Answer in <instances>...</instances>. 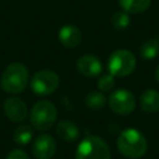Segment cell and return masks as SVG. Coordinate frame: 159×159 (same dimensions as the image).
Masks as SVG:
<instances>
[{
  "label": "cell",
  "mask_w": 159,
  "mask_h": 159,
  "mask_svg": "<svg viewBox=\"0 0 159 159\" xmlns=\"http://www.w3.org/2000/svg\"><path fill=\"white\" fill-rule=\"evenodd\" d=\"M120 7L128 14H139L145 11L152 0H118Z\"/></svg>",
  "instance_id": "5bb4252c"
},
{
  "label": "cell",
  "mask_w": 159,
  "mask_h": 159,
  "mask_svg": "<svg viewBox=\"0 0 159 159\" xmlns=\"http://www.w3.org/2000/svg\"><path fill=\"white\" fill-rule=\"evenodd\" d=\"M76 159H111V149L102 138L89 135L77 147Z\"/></svg>",
  "instance_id": "3957f363"
},
{
  "label": "cell",
  "mask_w": 159,
  "mask_h": 159,
  "mask_svg": "<svg viewBox=\"0 0 159 159\" xmlns=\"http://www.w3.org/2000/svg\"><path fill=\"white\" fill-rule=\"evenodd\" d=\"M147 139L137 129L123 130L117 139V148L122 155L129 159H139L147 152Z\"/></svg>",
  "instance_id": "6da1fadb"
},
{
  "label": "cell",
  "mask_w": 159,
  "mask_h": 159,
  "mask_svg": "<svg viewBox=\"0 0 159 159\" xmlns=\"http://www.w3.org/2000/svg\"><path fill=\"white\" fill-rule=\"evenodd\" d=\"M81 31L75 25H63L58 31V40L65 47H76L81 42Z\"/></svg>",
  "instance_id": "8fae6325"
},
{
  "label": "cell",
  "mask_w": 159,
  "mask_h": 159,
  "mask_svg": "<svg viewBox=\"0 0 159 159\" xmlns=\"http://www.w3.org/2000/svg\"><path fill=\"white\" fill-rule=\"evenodd\" d=\"M6 159H30V158H29V155L24 150H21V149H14V150H11L7 154Z\"/></svg>",
  "instance_id": "ffe728a7"
},
{
  "label": "cell",
  "mask_w": 159,
  "mask_h": 159,
  "mask_svg": "<svg viewBox=\"0 0 159 159\" xmlns=\"http://www.w3.org/2000/svg\"><path fill=\"white\" fill-rule=\"evenodd\" d=\"M4 112L12 122H22L27 116V107L19 97H10L4 103Z\"/></svg>",
  "instance_id": "9c48e42d"
},
{
  "label": "cell",
  "mask_w": 159,
  "mask_h": 159,
  "mask_svg": "<svg viewBox=\"0 0 159 159\" xmlns=\"http://www.w3.org/2000/svg\"><path fill=\"white\" fill-rule=\"evenodd\" d=\"M0 83L2 89L7 93H20L29 83V71L22 63H11L4 70Z\"/></svg>",
  "instance_id": "7a4b0ae2"
},
{
  "label": "cell",
  "mask_w": 159,
  "mask_h": 159,
  "mask_svg": "<svg viewBox=\"0 0 159 159\" xmlns=\"http://www.w3.org/2000/svg\"><path fill=\"white\" fill-rule=\"evenodd\" d=\"M84 102H86L87 107H89L92 109H99V108H102L106 104V97L101 92L92 91V92L86 94Z\"/></svg>",
  "instance_id": "e0dca14e"
},
{
  "label": "cell",
  "mask_w": 159,
  "mask_h": 159,
  "mask_svg": "<svg viewBox=\"0 0 159 159\" xmlns=\"http://www.w3.org/2000/svg\"><path fill=\"white\" fill-rule=\"evenodd\" d=\"M32 134H34V130L30 125L21 124L14 132V142L16 144H20V145H26L31 140Z\"/></svg>",
  "instance_id": "2e32d148"
},
{
  "label": "cell",
  "mask_w": 159,
  "mask_h": 159,
  "mask_svg": "<svg viewBox=\"0 0 159 159\" xmlns=\"http://www.w3.org/2000/svg\"><path fill=\"white\" fill-rule=\"evenodd\" d=\"M155 78L158 81V83H159V66L157 67V71H155Z\"/></svg>",
  "instance_id": "44dd1931"
},
{
  "label": "cell",
  "mask_w": 159,
  "mask_h": 159,
  "mask_svg": "<svg viewBox=\"0 0 159 159\" xmlns=\"http://www.w3.org/2000/svg\"><path fill=\"white\" fill-rule=\"evenodd\" d=\"M109 108L120 116L129 114L135 108V98L134 94L127 89H118L113 92L108 98Z\"/></svg>",
  "instance_id": "52a82bcc"
},
{
  "label": "cell",
  "mask_w": 159,
  "mask_h": 159,
  "mask_svg": "<svg viewBox=\"0 0 159 159\" xmlns=\"http://www.w3.org/2000/svg\"><path fill=\"white\" fill-rule=\"evenodd\" d=\"M77 70L83 76L94 77L102 72V63L99 58H97L94 55L87 53V55L81 56L77 60Z\"/></svg>",
  "instance_id": "30bf717a"
},
{
  "label": "cell",
  "mask_w": 159,
  "mask_h": 159,
  "mask_svg": "<svg viewBox=\"0 0 159 159\" xmlns=\"http://www.w3.org/2000/svg\"><path fill=\"white\" fill-rule=\"evenodd\" d=\"M60 84V78L56 72L50 70H42L36 72L31 81L30 86L34 93L37 96H48L53 93Z\"/></svg>",
  "instance_id": "8992f818"
},
{
  "label": "cell",
  "mask_w": 159,
  "mask_h": 159,
  "mask_svg": "<svg viewBox=\"0 0 159 159\" xmlns=\"http://www.w3.org/2000/svg\"><path fill=\"white\" fill-rule=\"evenodd\" d=\"M98 88L102 92H109L111 89H113V87L116 86V81H114V76L108 73V75H103L99 77L98 82H97Z\"/></svg>",
  "instance_id": "d6986e66"
},
{
  "label": "cell",
  "mask_w": 159,
  "mask_h": 159,
  "mask_svg": "<svg viewBox=\"0 0 159 159\" xmlns=\"http://www.w3.org/2000/svg\"><path fill=\"white\" fill-rule=\"evenodd\" d=\"M56 118H57L56 107L50 101H40L35 103L30 114L31 124L37 130L50 129L55 124Z\"/></svg>",
  "instance_id": "277c9868"
},
{
  "label": "cell",
  "mask_w": 159,
  "mask_h": 159,
  "mask_svg": "<svg viewBox=\"0 0 159 159\" xmlns=\"http://www.w3.org/2000/svg\"><path fill=\"white\" fill-rule=\"evenodd\" d=\"M130 24V17L128 15V12H116L112 16V25L118 29V30H123L125 27H128V25Z\"/></svg>",
  "instance_id": "ac0fdd59"
},
{
  "label": "cell",
  "mask_w": 159,
  "mask_h": 159,
  "mask_svg": "<svg viewBox=\"0 0 159 159\" xmlns=\"http://www.w3.org/2000/svg\"><path fill=\"white\" fill-rule=\"evenodd\" d=\"M135 63V57L130 51L117 50L108 58V71L113 76L124 77L134 71Z\"/></svg>",
  "instance_id": "5b68a950"
},
{
  "label": "cell",
  "mask_w": 159,
  "mask_h": 159,
  "mask_svg": "<svg viewBox=\"0 0 159 159\" xmlns=\"http://www.w3.org/2000/svg\"><path fill=\"white\" fill-rule=\"evenodd\" d=\"M57 134L63 140L72 142V140L77 139V137H78V128L76 127V124L73 122L61 120L57 124Z\"/></svg>",
  "instance_id": "4fadbf2b"
},
{
  "label": "cell",
  "mask_w": 159,
  "mask_h": 159,
  "mask_svg": "<svg viewBox=\"0 0 159 159\" xmlns=\"http://www.w3.org/2000/svg\"><path fill=\"white\" fill-rule=\"evenodd\" d=\"M56 153V142L50 134H41L32 145V154L36 159H51Z\"/></svg>",
  "instance_id": "ba28073f"
},
{
  "label": "cell",
  "mask_w": 159,
  "mask_h": 159,
  "mask_svg": "<svg viewBox=\"0 0 159 159\" xmlns=\"http://www.w3.org/2000/svg\"><path fill=\"white\" fill-rule=\"evenodd\" d=\"M140 108L145 113H154L159 111V92L155 89H147L140 96Z\"/></svg>",
  "instance_id": "7c38bea8"
},
{
  "label": "cell",
  "mask_w": 159,
  "mask_h": 159,
  "mask_svg": "<svg viewBox=\"0 0 159 159\" xmlns=\"http://www.w3.org/2000/svg\"><path fill=\"white\" fill-rule=\"evenodd\" d=\"M139 53L145 60H153L159 55V40L149 39L140 45Z\"/></svg>",
  "instance_id": "9a60e30c"
}]
</instances>
